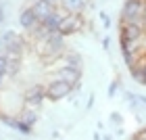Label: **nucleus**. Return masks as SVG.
Listing matches in <instances>:
<instances>
[{"label": "nucleus", "instance_id": "obj_22", "mask_svg": "<svg viewBox=\"0 0 146 140\" xmlns=\"http://www.w3.org/2000/svg\"><path fill=\"white\" fill-rule=\"evenodd\" d=\"M46 2H52V4H56V2H61V0H46Z\"/></svg>", "mask_w": 146, "mask_h": 140}, {"label": "nucleus", "instance_id": "obj_4", "mask_svg": "<svg viewBox=\"0 0 146 140\" xmlns=\"http://www.w3.org/2000/svg\"><path fill=\"white\" fill-rule=\"evenodd\" d=\"M84 27V19L77 15V13H71V15H65V19L61 21L58 25V31H61L63 36H69V34H75Z\"/></svg>", "mask_w": 146, "mask_h": 140}, {"label": "nucleus", "instance_id": "obj_16", "mask_svg": "<svg viewBox=\"0 0 146 140\" xmlns=\"http://www.w3.org/2000/svg\"><path fill=\"white\" fill-rule=\"evenodd\" d=\"M6 65H9L6 55H0V75H6Z\"/></svg>", "mask_w": 146, "mask_h": 140}, {"label": "nucleus", "instance_id": "obj_23", "mask_svg": "<svg viewBox=\"0 0 146 140\" xmlns=\"http://www.w3.org/2000/svg\"><path fill=\"white\" fill-rule=\"evenodd\" d=\"M142 84H144V86H146V71H144V82H142Z\"/></svg>", "mask_w": 146, "mask_h": 140}, {"label": "nucleus", "instance_id": "obj_5", "mask_svg": "<svg viewBox=\"0 0 146 140\" xmlns=\"http://www.w3.org/2000/svg\"><path fill=\"white\" fill-rule=\"evenodd\" d=\"M46 98V86H29L27 90H25V94H23V101L27 107H40L42 105V101Z\"/></svg>", "mask_w": 146, "mask_h": 140}, {"label": "nucleus", "instance_id": "obj_9", "mask_svg": "<svg viewBox=\"0 0 146 140\" xmlns=\"http://www.w3.org/2000/svg\"><path fill=\"white\" fill-rule=\"evenodd\" d=\"M19 25H21L23 29H27V31H34L38 25H40V21L36 19V15H34V11L29 9H23L21 11V15H19Z\"/></svg>", "mask_w": 146, "mask_h": 140}, {"label": "nucleus", "instance_id": "obj_13", "mask_svg": "<svg viewBox=\"0 0 146 140\" xmlns=\"http://www.w3.org/2000/svg\"><path fill=\"white\" fill-rule=\"evenodd\" d=\"M63 2V6L67 11H71V13H75V11H82L84 9V2L86 0H61Z\"/></svg>", "mask_w": 146, "mask_h": 140}, {"label": "nucleus", "instance_id": "obj_11", "mask_svg": "<svg viewBox=\"0 0 146 140\" xmlns=\"http://www.w3.org/2000/svg\"><path fill=\"white\" fill-rule=\"evenodd\" d=\"M63 19H65V15H63V13L54 11L52 15H48V17H46L44 21H42V25H44V27L48 29V31H58V25H61V21H63Z\"/></svg>", "mask_w": 146, "mask_h": 140}, {"label": "nucleus", "instance_id": "obj_17", "mask_svg": "<svg viewBox=\"0 0 146 140\" xmlns=\"http://www.w3.org/2000/svg\"><path fill=\"white\" fill-rule=\"evenodd\" d=\"M134 140H146V128H142L140 132H138V134L134 136Z\"/></svg>", "mask_w": 146, "mask_h": 140}, {"label": "nucleus", "instance_id": "obj_6", "mask_svg": "<svg viewBox=\"0 0 146 140\" xmlns=\"http://www.w3.org/2000/svg\"><path fill=\"white\" fill-rule=\"evenodd\" d=\"M144 31H146V27H142V25L121 21V31H119L121 38L119 40H144Z\"/></svg>", "mask_w": 146, "mask_h": 140}, {"label": "nucleus", "instance_id": "obj_8", "mask_svg": "<svg viewBox=\"0 0 146 140\" xmlns=\"http://www.w3.org/2000/svg\"><path fill=\"white\" fill-rule=\"evenodd\" d=\"M56 79H63V82L71 84L75 90H79V82H82V71L71 69V67H63L61 71L56 73Z\"/></svg>", "mask_w": 146, "mask_h": 140}, {"label": "nucleus", "instance_id": "obj_7", "mask_svg": "<svg viewBox=\"0 0 146 140\" xmlns=\"http://www.w3.org/2000/svg\"><path fill=\"white\" fill-rule=\"evenodd\" d=\"M29 9L34 11V15H36V19H38L40 23H42L48 15H52V13L56 11V9H54V4H52V2H46V0H36V2L31 4Z\"/></svg>", "mask_w": 146, "mask_h": 140}, {"label": "nucleus", "instance_id": "obj_10", "mask_svg": "<svg viewBox=\"0 0 146 140\" xmlns=\"http://www.w3.org/2000/svg\"><path fill=\"white\" fill-rule=\"evenodd\" d=\"M63 59V67H71V69H77V71H82L84 69V61H82V57L77 55V52H67Z\"/></svg>", "mask_w": 146, "mask_h": 140}, {"label": "nucleus", "instance_id": "obj_3", "mask_svg": "<svg viewBox=\"0 0 146 140\" xmlns=\"http://www.w3.org/2000/svg\"><path fill=\"white\" fill-rule=\"evenodd\" d=\"M2 48H4V55H21V50H23V38L17 34V31H6V34L2 36Z\"/></svg>", "mask_w": 146, "mask_h": 140}, {"label": "nucleus", "instance_id": "obj_26", "mask_svg": "<svg viewBox=\"0 0 146 140\" xmlns=\"http://www.w3.org/2000/svg\"><path fill=\"white\" fill-rule=\"evenodd\" d=\"M144 48H146V40H144Z\"/></svg>", "mask_w": 146, "mask_h": 140}, {"label": "nucleus", "instance_id": "obj_25", "mask_svg": "<svg viewBox=\"0 0 146 140\" xmlns=\"http://www.w3.org/2000/svg\"><path fill=\"white\" fill-rule=\"evenodd\" d=\"M144 25H146V13H144Z\"/></svg>", "mask_w": 146, "mask_h": 140}, {"label": "nucleus", "instance_id": "obj_20", "mask_svg": "<svg viewBox=\"0 0 146 140\" xmlns=\"http://www.w3.org/2000/svg\"><path fill=\"white\" fill-rule=\"evenodd\" d=\"M2 17H4V11H2V6H0V23H2Z\"/></svg>", "mask_w": 146, "mask_h": 140}, {"label": "nucleus", "instance_id": "obj_14", "mask_svg": "<svg viewBox=\"0 0 146 140\" xmlns=\"http://www.w3.org/2000/svg\"><path fill=\"white\" fill-rule=\"evenodd\" d=\"M19 119H21L23 123H27L29 128H31V125H34V123L38 121V115H36V113H31V111H23V115L19 117Z\"/></svg>", "mask_w": 146, "mask_h": 140}, {"label": "nucleus", "instance_id": "obj_12", "mask_svg": "<svg viewBox=\"0 0 146 140\" xmlns=\"http://www.w3.org/2000/svg\"><path fill=\"white\" fill-rule=\"evenodd\" d=\"M9 65H6V75H17L21 67V55H6Z\"/></svg>", "mask_w": 146, "mask_h": 140}, {"label": "nucleus", "instance_id": "obj_24", "mask_svg": "<svg viewBox=\"0 0 146 140\" xmlns=\"http://www.w3.org/2000/svg\"><path fill=\"white\" fill-rule=\"evenodd\" d=\"M104 140H113V138H111V136H104Z\"/></svg>", "mask_w": 146, "mask_h": 140}, {"label": "nucleus", "instance_id": "obj_19", "mask_svg": "<svg viewBox=\"0 0 146 140\" xmlns=\"http://www.w3.org/2000/svg\"><path fill=\"white\" fill-rule=\"evenodd\" d=\"M111 121H121V115H119V113H113V115H111Z\"/></svg>", "mask_w": 146, "mask_h": 140}, {"label": "nucleus", "instance_id": "obj_2", "mask_svg": "<svg viewBox=\"0 0 146 140\" xmlns=\"http://www.w3.org/2000/svg\"><path fill=\"white\" fill-rule=\"evenodd\" d=\"M71 92H73V86L63 82V79H52L46 86V98H50V101H61V98L69 96Z\"/></svg>", "mask_w": 146, "mask_h": 140}, {"label": "nucleus", "instance_id": "obj_1", "mask_svg": "<svg viewBox=\"0 0 146 140\" xmlns=\"http://www.w3.org/2000/svg\"><path fill=\"white\" fill-rule=\"evenodd\" d=\"M144 13H146V0H125V4L121 9V21L146 27Z\"/></svg>", "mask_w": 146, "mask_h": 140}, {"label": "nucleus", "instance_id": "obj_21", "mask_svg": "<svg viewBox=\"0 0 146 140\" xmlns=\"http://www.w3.org/2000/svg\"><path fill=\"white\" fill-rule=\"evenodd\" d=\"M2 84H4V75H0V88H2Z\"/></svg>", "mask_w": 146, "mask_h": 140}, {"label": "nucleus", "instance_id": "obj_18", "mask_svg": "<svg viewBox=\"0 0 146 140\" xmlns=\"http://www.w3.org/2000/svg\"><path fill=\"white\" fill-rule=\"evenodd\" d=\"M115 92H117V82H113L109 88V96H115Z\"/></svg>", "mask_w": 146, "mask_h": 140}, {"label": "nucleus", "instance_id": "obj_15", "mask_svg": "<svg viewBox=\"0 0 146 140\" xmlns=\"http://www.w3.org/2000/svg\"><path fill=\"white\" fill-rule=\"evenodd\" d=\"M15 128H17L19 132H23V134H29V132H31V128H29L27 123H23L21 119H17V125H15Z\"/></svg>", "mask_w": 146, "mask_h": 140}]
</instances>
